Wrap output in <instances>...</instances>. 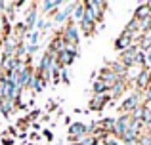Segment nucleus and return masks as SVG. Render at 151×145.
<instances>
[{
  "mask_svg": "<svg viewBox=\"0 0 151 145\" xmlns=\"http://www.w3.org/2000/svg\"><path fill=\"white\" fill-rule=\"evenodd\" d=\"M105 10H107V2H100V0H88V2H84V17L92 19L96 25L103 21Z\"/></svg>",
  "mask_w": 151,
  "mask_h": 145,
  "instance_id": "f257e3e1",
  "label": "nucleus"
},
{
  "mask_svg": "<svg viewBox=\"0 0 151 145\" xmlns=\"http://www.w3.org/2000/svg\"><path fill=\"white\" fill-rule=\"evenodd\" d=\"M142 103H144V97H142V94L134 90V92L128 94V96L124 97V101L119 105V111H121V115H132V111H134V109H138Z\"/></svg>",
  "mask_w": 151,
  "mask_h": 145,
  "instance_id": "f03ea898",
  "label": "nucleus"
},
{
  "mask_svg": "<svg viewBox=\"0 0 151 145\" xmlns=\"http://www.w3.org/2000/svg\"><path fill=\"white\" fill-rule=\"evenodd\" d=\"M59 34H61V38L65 40V44L78 46V27H77V23H73L71 19L67 21L65 27L59 29Z\"/></svg>",
  "mask_w": 151,
  "mask_h": 145,
  "instance_id": "7ed1b4c3",
  "label": "nucleus"
},
{
  "mask_svg": "<svg viewBox=\"0 0 151 145\" xmlns=\"http://www.w3.org/2000/svg\"><path fill=\"white\" fill-rule=\"evenodd\" d=\"M138 52H140V48H138V44H132L130 48H126L124 52L119 54V61H121L124 67H134V63H136V56Z\"/></svg>",
  "mask_w": 151,
  "mask_h": 145,
  "instance_id": "20e7f679",
  "label": "nucleus"
},
{
  "mask_svg": "<svg viewBox=\"0 0 151 145\" xmlns=\"http://www.w3.org/2000/svg\"><path fill=\"white\" fill-rule=\"evenodd\" d=\"M134 42H136V36H134L132 33H128V31H122L117 36V40H115V50L121 54V52H124L126 48H130Z\"/></svg>",
  "mask_w": 151,
  "mask_h": 145,
  "instance_id": "39448f33",
  "label": "nucleus"
},
{
  "mask_svg": "<svg viewBox=\"0 0 151 145\" xmlns=\"http://www.w3.org/2000/svg\"><path fill=\"white\" fill-rule=\"evenodd\" d=\"M130 122H132V116L130 115H119L117 119H115V128H113V136H117V138H121L122 134H124L126 130L130 128Z\"/></svg>",
  "mask_w": 151,
  "mask_h": 145,
  "instance_id": "423d86ee",
  "label": "nucleus"
},
{
  "mask_svg": "<svg viewBox=\"0 0 151 145\" xmlns=\"http://www.w3.org/2000/svg\"><path fill=\"white\" fill-rule=\"evenodd\" d=\"M130 88V82L126 80V78H119L117 82H115L113 86H111V90H109V96H111V99H119V97H122L126 94V90Z\"/></svg>",
  "mask_w": 151,
  "mask_h": 145,
  "instance_id": "0eeeda50",
  "label": "nucleus"
},
{
  "mask_svg": "<svg viewBox=\"0 0 151 145\" xmlns=\"http://www.w3.org/2000/svg\"><path fill=\"white\" fill-rule=\"evenodd\" d=\"M109 101H111V96H109V94H98V96H92L88 107H90V111H101V109L107 107V103H109Z\"/></svg>",
  "mask_w": 151,
  "mask_h": 145,
  "instance_id": "6e6552de",
  "label": "nucleus"
},
{
  "mask_svg": "<svg viewBox=\"0 0 151 145\" xmlns=\"http://www.w3.org/2000/svg\"><path fill=\"white\" fill-rule=\"evenodd\" d=\"M84 136H88V126L82 122H73L69 126V139L71 141H75V139H81L84 138Z\"/></svg>",
  "mask_w": 151,
  "mask_h": 145,
  "instance_id": "1a4fd4ad",
  "label": "nucleus"
},
{
  "mask_svg": "<svg viewBox=\"0 0 151 145\" xmlns=\"http://www.w3.org/2000/svg\"><path fill=\"white\" fill-rule=\"evenodd\" d=\"M38 4H31V10H29V14H27V19H25V29H27V33H33V29H35V25H37V21H38Z\"/></svg>",
  "mask_w": 151,
  "mask_h": 145,
  "instance_id": "9d476101",
  "label": "nucleus"
},
{
  "mask_svg": "<svg viewBox=\"0 0 151 145\" xmlns=\"http://www.w3.org/2000/svg\"><path fill=\"white\" fill-rule=\"evenodd\" d=\"M61 4L63 2H59V0H44V2H40L38 6L42 8V14H46V15H54L55 11H58V8H61Z\"/></svg>",
  "mask_w": 151,
  "mask_h": 145,
  "instance_id": "9b49d317",
  "label": "nucleus"
},
{
  "mask_svg": "<svg viewBox=\"0 0 151 145\" xmlns=\"http://www.w3.org/2000/svg\"><path fill=\"white\" fill-rule=\"evenodd\" d=\"M98 78H100V80H103L107 86H109V88H111V86H113L115 82L119 80V76H117V74H115L113 71H111L109 67H103L101 71H100V74H98Z\"/></svg>",
  "mask_w": 151,
  "mask_h": 145,
  "instance_id": "f8f14e48",
  "label": "nucleus"
},
{
  "mask_svg": "<svg viewBox=\"0 0 151 145\" xmlns=\"http://www.w3.org/2000/svg\"><path fill=\"white\" fill-rule=\"evenodd\" d=\"M78 31H82L84 36H92V34L96 33V23L88 17H82V21L78 23Z\"/></svg>",
  "mask_w": 151,
  "mask_h": 145,
  "instance_id": "ddd939ff",
  "label": "nucleus"
},
{
  "mask_svg": "<svg viewBox=\"0 0 151 145\" xmlns=\"http://www.w3.org/2000/svg\"><path fill=\"white\" fill-rule=\"evenodd\" d=\"M15 105H17V101L10 99V97H0V111H2L4 116H10L14 113Z\"/></svg>",
  "mask_w": 151,
  "mask_h": 145,
  "instance_id": "4468645a",
  "label": "nucleus"
},
{
  "mask_svg": "<svg viewBox=\"0 0 151 145\" xmlns=\"http://www.w3.org/2000/svg\"><path fill=\"white\" fill-rule=\"evenodd\" d=\"M151 17V2L147 4H140V6L136 8V11H134V19H138V21H144V19Z\"/></svg>",
  "mask_w": 151,
  "mask_h": 145,
  "instance_id": "2eb2a0df",
  "label": "nucleus"
},
{
  "mask_svg": "<svg viewBox=\"0 0 151 145\" xmlns=\"http://www.w3.org/2000/svg\"><path fill=\"white\" fill-rule=\"evenodd\" d=\"M134 44H138V48L142 50V52H151V31L149 33H144L140 38H136V42Z\"/></svg>",
  "mask_w": 151,
  "mask_h": 145,
  "instance_id": "dca6fc26",
  "label": "nucleus"
},
{
  "mask_svg": "<svg viewBox=\"0 0 151 145\" xmlns=\"http://www.w3.org/2000/svg\"><path fill=\"white\" fill-rule=\"evenodd\" d=\"M138 138H140V134H138L136 130H132V128H128V130L119 138V141H122L124 145H132V143H138Z\"/></svg>",
  "mask_w": 151,
  "mask_h": 145,
  "instance_id": "f3484780",
  "label": "nucleus"
},
{
  "mask_svg": "<svg viewBox=\"0 0 151 145\" xmlns=\"http://www.w3.org/2000/svg\"><path fill=\"white\" fill-rule=\"evenodd\" d=\"M84 17V2H75L73 8V15H71V21L73 23H81Z\"/></svg>",
  "mask_w": 151,
  "mask_h": 145,
  "instance_id": "a211bd4d",
  "label": "nucleus"
},
{
  "mask_svg": "<svg viewBox=\"0 0 151 145\" xmlns=\"http://www.w3.org/2000/svg\"><path fill=\"white\" fill-rule=\"evenodd\" d=\"M109 86L105 84L103 80H100V78H96L94 80V84H92V92H94V96H98V94H109Z\"/></svg>",
  "mask_w": 151,
  "mask_h": 145,
  "instance_id": "6ab92c4d",
  "label": "nucleus"
},
{
  "mask_svg": "<svg viewBox=\"0 0 151 145\" xmlns=\"http://www.w3.org/2000/svg\"><path fill=\"white\" fill-rule=\"evenodd\" d=\"M100 143V139H96L94 136H84V138H81V139H75L73 145H98Z\"/></svg>",
  "mask_w": 151,
  "mask_h": 145,
  "instance_id": "aec40b11",
  "label": "nucleus"
},
{
  "mask_svg": "<svg viewBox=\"0 0 151 145\" xmlns=\"http://www.w3.org/2000/svg\"><path fill=\"white\" fill-rule=\"evenodd\" d=\"M138 145H151V132L149 128H144L140 134V138H138Z\"/></svg>",
  "mask_w": 151,
  "mask_h": 145,
  "instance_id": "412c9836",
  "label": "nucleus"
},
{
  "mask_svg": "<svg viewBox=\"0 0 151 145\" xmlns=\"http://www.w3.org/2000/svg\"><path fill=\"white\" fill-rule=\"evenodd\" d=\"M38 36H40V33H38V31H33V33H27V36H25V44L37 46V44H38Z\"/></svg>",
  "mask_w": 151,
  "mask_h": 145,
  "instance_id": "4be33fe9",
  "label": "nucleus"
},
{
  "mask_svg": "<svg viewBox=\"0 0 151 145\" xmlns=\"http://www.w3.org/2000/svg\"><path fill=\"white\" fill-rule=\"evenodd\" d=\"M100 141L103 145H119V138H117V136H113V134H105Z\"/></svg>",
  "mask_w": 151,
  "mask_h": 145,
  "instance_id": "5701e85b",
  "label": "nucleus"
},
{
  "mask_svg": "<svg viewBox=\"0 0 151 145\" xmlns=\"http://www.w3.org/2000/svg\"><path fill=\"white\" fill-rule=\"evenodd\" d=\"M10 82L4 78V80H0V97H8V94H10Z\"/></svg>",
  "mask_w": 151,
  "mask_h": 145,
  "instance_id": "b1692460",
  "label": "nucleus"
},
{
  "mask_svg": "<svg viewBox=\"0 0 151 145\" xmlns=\"http://www.w3.org/2000/svg\"><path fill=\"white\" fill-rule=\"evenodd\" d=\"M144 105H140V107H138V109H134V111H132V115H130V116H132V119L134 120H142V116H144Z\"/></svg>",
  "mask_w": 151,
  "mask_h": 145,
  "instance_id": "393cba45",
  "label": "nucleus"
},
{
  "mask_svg": "<svg viewBox=\"0 0 151 145\" xmlns=\"http://www.w3.org/2000/svg\"><path fill=\"white\" fill-rule=\"evenodd\" d=\"M37 27H38V31H46L50 27L48 19H38V21H37Z\"/></svg>",
  "mask_w": 151,
  "mask_h": 145,
  "instance_id": "a878e982",
  "label": "nucleus"
},
{
  "mask_svg": "<svg viewBox=\"0 0 151 145\" xmlns=\"http://www.w3.org/2000/svg\"><path fill=\"white\" fill-rule=\"evenodd\" d=\"M59 80H63L65 84H69V74H67V69H61V74H59Z\"/></svg>",
  "mask_w": 151,
  "mask_h": 145,
  "instance_id": "bb28decb",
  "label": "nucleus"
},
{
  "mask_svg": "<svg viewBox=\"0 0 151 145\" xmlns=\"http://www.w3.org/2000/svg\"><path fill=\"white\" fill-rule=\"evenodd\" d=\"M145 65H147V67L151 65V52H147V54H145Z\"/></svg>",
  "mask_w": 151,
  "mask_h": 145,
  "instance_id": "cd10ccee",
  "label": "nucleus"
},
{
  "mask_svg": "<svg viewBox=\"0 0 151 145\" xmlns=\"http://www.w3.org/2000/svg\"><path fill=\"white\" fill-rule=\"evenodd\" d=\"M147 90H151V67H149V82H147Z\"/></svg>",
  "mask_w": 151,
  "mask_h": 145,
  "instance_id": "c85d7f7f",
  "label": "nucleus"
},
{
  "mask_svg": "<svg viewBox=\"0 0 151 145\" xmlns=\"http://www.w3.org/2000/svg\"><path fill=\"white\" fill-rule=\"evenodd\" d=\"M4 76H6V73H4L2 67H0V80H4Z\"/></svg>",
  "mask_w": 151,
  "mask_h": 145,
  "instance_id": "c756f323",
  "label": "nucleus"
},
{
  "mask_svg": "<svg viewBox=\"0 0 151 145\" xmlns=\"http://www.w3.org/2000/svg\"><path fill=\"white\" fill-rule=\"evenodd\" d=\"M2 44H4V36L0 34V50H2Z\"/></svg>",
  "mask_w": 151,
  "mask_h": 145,
  "instance_id": "7c9ffc66",
  "label": "nucleus"
},
{
  "mask_svg": "<svg viewBox=\"0 0 151 145\" xmlns=\"http://www.w3.org/2000/svg\"><path fill=\"white\" fill-rule=\"evenodd\" d=\"M149 132H151V126H149Z\"/></svg>",
  "mask_w": 151,
  "mask_h": 145,
  "instance_id": "2f4dec72",
  "label": "nucleus"
}]
</instances>
